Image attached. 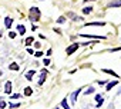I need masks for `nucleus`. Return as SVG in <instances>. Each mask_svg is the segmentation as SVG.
<instances>
[{"mask_svg": "<svg viewBox=\"0 0 121 109\" xmlns=\"http://www.w3.org/2000/svg\"><path fill=\"white\" fill-rule=\"evenodd\" d=\"M40 17H41V12H40V9L36 7V6H31L30 10H29V20L33 23V22H39Z\"/></svg>", "mask_w": 121, "mask_h": 109, "instance_id": "1", "label": "nucleus"}, {"mask_svg": "<svg viewBox=\"0 0 121 109\" xmlns=\"http://www.w3.org/2000/svg\"><path fill=\"white\" fill-rule=\"evenodd\" d=\"M78 47H80V43H77V42H74L73 45H70V46H69V47L66 49V53H67V56H70V54H73V53H74V52H76V50H77Z\"/></svg>", "mask_w": 121, "mask_h": 109, "instance_id": "2", "label": "nucleus"}, {"mask_svg": "<svg viewBox=\"0 0 121 109\" xmlns=\"http://www.w3.org/2000/svg\"><path fill=\"white\" fill-rule=\"evenodd\" d=\"M81 93V88H78L77 90H74L73 93H71V96H70V99H71V103H76L77 102V98H78V95Z\"/></svg>", "mask_w": 121, "mask_h": 109, "instance_id": "3", "label": "nucleus"}, {"mask_svg": "<svg viewBox=\"0 0 121 109\" xmlns=\"http://www.w3.org/2000/svg\"><path fill=\"white\" fill-rule=\"evenodd\" d=\"M80 36H83V37H88V39H94V40H104L105 39V36H94V35H87V33H81Z\"/></svg>", "mask_w": 121, "mask_h": 109, "instance_id": "4", "label": "nucleus"}, {"mask_svg": "<svg viewBox=\"0 0 121 109\" xmlns=\"http://www.w3.org/2000/svg\"><path fill=\"white\" fill-rule=\"evenodd\" d=\"M12 89H13V85H12V82H10V80H7V82L4 83V93L10 95V93H12Z\"/></svg>", "mask_w": 121, "mask_h": 109, "instance_id": "5", "label": "nucleus"}, {"mask_svg": "<svg viewBox=\"0 0 121 109\" xmlns=\"http://www.w3.org/2000/svg\"><path fill=\"white\" fill-rule=\"evenodd\" d=\"M47 73L48 72H40V78H39V80H37V83L41 86L43 83H44V80H46V76H47Z\"/></svg>", "mask_w": 121, "mask_h": 109, "instance_id": "6", "label": "nucleus"}, {"mask_svg": "<svg viewBox=\"0 0 121 109\" xmlns=\"http://www.w3.org/2000/svg\"><path fill=\"white\" fill-rule=\"evenodd\" d=\"M95 100H97V108H100V106L104 103V98H103V95L97 93V95H95Z\"/></svg>", "mask_w": 121, "mask_h": 109, "instance_id": "7", "label": "nucleus"}, {"mask_svg": "<svg viewBox=\"0 0 121 109\" xmlns=\"http://www.w3.org/2000/svg\"><path fill=\"white\" fill-rule=\"evenodd\" d=\"M108 7H121V0H112V2L108 3Z\"/></svg>", "mask_w": 121, "mask_h": 109, "instance_id": "8", "label": "nucleus"}, {"mask_svg": "<svg viewBox=\"0 0 121 109\" xmlns=\"http://www.w3.org/2000/svg\"><path fill=\"white\" fill-rule=\"evenodd\" d=\"M12 25H13V19H10V17H4V26H6V29L10 30Z\"/></svg>", "mask_w": 121, "mask_h": 109, "instance_id": "9", "label": "nucleus"}, {"mask_svg": "<svg viewBox=\"0 0 121 109\" xmlns=\"http://www.w3.org/2000/svg\"><path fill=\"white\" fill-rule=\"evenodd\" d=\"M36 75V70H29L27 73H26V79L27 80H33V76Z\"/></svg>", "mask_w": 121, "mask_h": 109, "instance_id": "10", "label": "nucleus"}, {"mask_svg": "<svg viewBox=\"0 0 121 109\" xmlns=\"http://www.w3.org/2000/svg\"><path fill=\"white\" fill-rule=\"evenodd\" d=\"M31 95H33V88L26 86L24 88V96H31Z\"/></svg>", "mask_w": 121, "mask_h": 109, "instance_id": "11", "label": "nucleus"}, {"mask_svg": "<svg viewBox=\"0 0 121 109\" xmlns=\"http://www.w3.org/2000/svg\"><path fill=\"white\" fill-rule=\"evenodd\" d=\"M105 23L104 22H90V23H86V26H104Z\"/></svg>", "mask_w": 121, "mask_h": 109, "instance_id": "12", "label": "nucleus"}, {"mask_svg": "<svg viewBox=\"0 0 121 109\" xmlns=\"http://www.w3.org/2000/svg\"><path fill=\"white\" fill-rule=\"evenodd\" d=\"M17 32H19V35L23 36V35L26 33V27H24L23 25H17Z\"/></svg>", "mask_w": 121, "mask_h": 109, "instance_id": "13", "label": "nucleus"}, {"mask_svg": "<svg viewBox=\"0 0 121 109\" xmlns=\"http://www.w3.org/2000/svg\"><path fill=\"white\" fill-rule=\"evenodd\" d=\"M117 85H118V82H117V80H114V82H108L105 89H107V90H111V89H112L114 86H117Z\"/></svg>", "mask_w": 121, "mask_h": 109, "instance_id": "14", "label": "nucleus"}, {"mask_svg": "<svg viewBox=\"0 0 121 109\" xmlns=\"http://www.w3.org/2000/svg\"><path fill=\"white\" fill-rule=\"evenodd\" d=\"M9 69H10V70H19V69H20V66H19L16 62H13V63H10V65H9Z\"/></svg>", "mask_w": 121, "mask_h": 109, "instance_id": "15", "label": "nucleus"}, {"mask_svg": "<svg viewBox=\"0 0 121 109\" xmlns=\"http://www.w3.org/2000/svg\"><path fill=\"white\" fill-rule=\"evenodd\" d=\"M103 72H104V73H108V75H111V76H114V78H120V76H118L115 72H112L111 69H103Z\"/></svg>", "mask_w": 121, "mask_h": 109, "instance_id": "16", "label": "nucleus"}, {"mask_svg": "<svg viewBox=\"0 0 121 109\" xmlns=\"http://www.w3.org/2000/svg\"><path fill=\"white\" fill-rule=\"evenodd\" d=\"M67 17H73V20L74 22H77V20H81V17H78V16H76L73 12H70V13H67Z\"/></svg>", "mask_w": 121, "mask_h": 109, "instance_id": "17", "label": "nucleus"}, {"mask_svg": "<svg viewBox=\"0 0 121 109\" xmlns=\"http://www.w3.org/2000/svg\"><path fill=\"white\" fill-rule=\"evenodd\" d=\"M91 12H93V7H91V6L83 7V13H84V15H88V13H91Z\"/></svg>", "mask_w": 121, "mask_h": 109, "instance_id": "18", "label": "nucleus"}, {"mask_svg": "<svg viewBox=\"0 0 121 109\" xmlns=\"http://www.w3.org/2000/svg\"><path fill=\"white\" fill-rule=\"evenodd\" d=\"M61 108H64V109H71L70 105L67 103V99H63V100H61Z\"/></svg>", "mask_w": 121, "mask_h": 109, "instance_id": "19", "label": "nucleus"}, {"mask_svg": "<svg viewBox=\"0 0 121 109\" xmlns=\"http://www.w3.org/2000/svg\"><path fill=\"white\" fill-rule=\"evenodd\" d=\"M33 42H34V37H27L24 43H26V46H31V45H33Z\"/></svg>", "mask_w": 121, "mask_h": 109, "instance_id": "20", "label": "nucleus"}, {"mask_svg": "<svg viewBox=\"0 0 121 109\" xmlns=\"http://www.w3.org/2000/svg\"><path fill=\"white\" fill-rule=\"evenodd\" d=\"M6 106H7V103L3 100V98H0V109H4Z\"/></svg>", "mask_w": 121, "mask_h": 109, "instance_id": "21", "label": "nucleus"}, {"mask_svg": "<svg viewBox=\"0 0 121 109\" xmlns=\"http://www.w3.org/2000/svg\"><path fill=\"white\" fill-rule=\"evenodd\" d=\"M57 23H60V25H63V23H66V17H64V16H60V17L57 19Z\"/></svg>", "mask_w": 121, "mask_h": 109, "instance_id": "22", "label": "nucleus"}, {"mask_svg": "<svg viewBox=\"0 0 121 109\" xmlns=\"http://www.w3.org/2000/svg\"><path fill=\"white\" fill-rule=\"evenodd\" d=\"M94 92H95V88H91V86H90L84 93H86V95H90V93H94Z\"/></svg>", "mask_w": 121, "mask_h": 109, "instance_id": "23", "label": "nucleus"}, {"mask_svg": "<svg viewBox=\"0 0 121 109\" xmlns=\"http://www.w3.org/2000/svg\"><path fill=\"white\" fill-rule=\"evenodd\" d=\"M43 54H44V52H41V50H39V52H34V56H36V58H41Z\"/></svg>", "mask_w": 121, "mask_h": 109, "instance_id": "24", "label": "nucleus"}, {"mask_svg": "<svg viewBox=\"0 0 121 109\" xmlns=\"http://www.w3.org/2000/svg\"><path fill=\"white\" fill-rule=\"evenodd\" d=\"M20 98H22V95H19V93H16V95L10 93V99H20Z\"/></svg>", "mask_w": 121, "mask_h": 109, "instance_id": "25", "label": "nucleus"}, {"mask_svg": "<svg viewBox=\"0 0 121 109\" xmlns=\"http://www.w3.org/2000/svg\"><path fill=\"white\" fill-rule=\"evenodd\" d=\"M9 106H10V109H14V108H19L20 103H9Z\"/></svg>", "mask_w": 121, "mask_h": 109, "instance_id": "26", "label": "nucleus"}, {"mask_svg": "<svg viewBox=\"0 0 121 109\" xmlns=\"http://www.w3.org/2000/svg\"><path fill=\"white\" fill-rule=\"evenodd\" d=\"M9 37H10V39H14V37H16V33H14V32H9Z\"/></svg>", "mask_w": 121, "mask_h": 109, "instance_id": "27", "label": "nucleus"}, {"mask_svg": "<svg viewBox=\"0 0 121 109\" xmlns=\"http://www.w3.org/2000/svg\"><path fill=\"white\" fill-rule=\"evenodd\" d=\"M43 65H50V59H44V62H43Z\"/></svg>", "mask_w": 121, "mask_h": 109, "instance_id": "28", "label": "nucleus"}, {"mask_svg": "<svg viewBox=\"0 0 121 109\" xmlns=\"http://www.w3.org/2000/svg\"><path fill=\"white\" fill-rule=\"evenodd\" d=\"M51 53H53V50H51V49H48V50H47V53H46V54H47V56H51Z\"/></svg>", "mask_w": 121, "mask_h": 109, "instance_id": "29", "label": "nucleus"}, {"mask_svg": "<svg viewBox=\"0 0 121 109\" xmlns=\"http://www.w3.org/2000/svg\"><path fill=\"white\" fill-rule=\"evenodd\" d=\"M27 52H29V53H30V54H34V52H33V49H30V47H29V49H27Z\"/></svg>", "mask_w": 121, "mask_h": 109, "instance_id": "30", "label": "nucleus"}, {"mask_svg": "<svg viewBox=\"0 0 121 109\" xmlns=\"http://www.w3.org/2000/svg\"><path fill=\"white\" fill-rule=\"evenodd\" d=\"M105 83H107L105 80H98V85H105Z\"/></svg>", "mask_w": 121, "mask_h": 109, "instance_id": "31", "label": "nucleus"}, {"mask_svg": "<svg viewBox=\"0 0 121 109\" xmlns=\"http://www.w3.org/2000/svg\"><path fill=\"white\" fill-rule=\"evenodd\" d=\"M34 46H36V47H37V49H39V47H40V46H41V45H40V43H39V42H36V43H34Z\"/></svg>", "mask_w": 121, "mask_h": 109, "instance_id": "32", "label": "nucleus"}, {"mask_svg": "<svg viewBox=\"0 0 121 109\" xmlns=\"http://www.w3.org/2000/svg\"><path fill=\"white\" fill-rule=\"evenodd\" d=\"M0 76H3V72H2V70H0Z\"/></svg>", "mask_w": 121, "mask_h": 109, "instance_id": "33", "label": "nucleus"}, {"mask_svg": "<svg viewBox=\"0 0 121 109\" xmlns=\"http://www.w3.org/2000/svg\"><path fill=\"white\" fill-rule=\"evenodd\" d=\"M2 35H3V33H2V30H0V37H2Z\"/></svg>", "mask_w": 121, "mask_h": 109, "instance_id": "34", "label": "nucleus"}, {"mask_svg": "<svg viewBox=\"0 0 121 109\" xmlns=\"http://www.w3.org/2000/svg\"><path fill=\"white\" fill-rule=\"evenodd\" d=\"M86 2H90V0H86Z\"/></svg>", "mask_w": 121, "mask_h": 109, "instance_id": "35", "label": "nucleus"}, {"mask_svg": "<svg viewBox=\"0 0 121 109\" xmlns=\"http://www.w3.org/2000/svg\"><path fill=\"white\" fill-rule=\"evenodd\" d=\"M56 109H58V108H56Z\"/></svg>", "mask_w": 121, "mask_h": 109, "instance_id": "36", "label": "nucleus"}, {"mask_svg": "<svg viewBox=\"0 0 121 109\" xmlns=\"http://www.w3.org/2000/svg\"><path fill=\"white\" fill-rule=\"evenodd\" d=\"M41 2H43V0H41Z\"/></svg>", "mask_w": 121, "mask_h": 109, "instance_id": "37", "label": "nucleus"}]
</instances>
